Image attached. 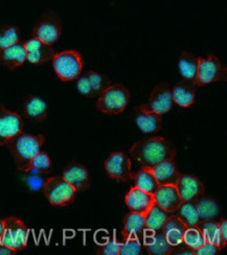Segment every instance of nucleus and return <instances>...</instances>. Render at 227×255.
<instances>
[{
	"mask_svg": "<svg viewBox=\"0 0 227 255\" xmlns=\"http://www.w3.org/2000/svg\"><path fill=\"white\" fill-rule=\"evenodd\" d=\"M129 153L142 166L152 167L167 159H174L176 147L166 138L155 136L135 142L129 148Z\"/></svg>",
	"mask_w": 227,
	"mask_h": 255,
	"instance_id": "1",
	"label": "nucleus"
},
{
	"mask_svg": "<svg viewBox=\"0 0 227 255\" xmlns=\"http://www.w3.org/2000/svg\"><path fill=\"white\" fill-rule=\"evenodd\" d=\"M45 141V137L42 134L31 135L21 131L19 134L9 139L5 144L18 171L26 172L27 167L40 151Z\"/></svg>",
	"mask_w": 227,
	"mask_h": 255,
	"instance_id": "2",
	"label": "nucleus"
},
{
	"mask_svg": "<svg viewBox=\"0 0 227 255\" xmlns=\"http://www.w3.org/2000/svg\"><path fill=\"white\" fill-rule=\"evenodd\" d=\"M52 67L57 77L63 82L77 80L82 73L84 60L79 51L74 49L64 50L52 58Z\"/></svg>",
	"mask_w": 227,
	"mask_h": 255,
	"instance_id": "3",
	"label": "nucleus"
},
{
	"mask_svg": "<svg viewBox=\"0 0 227 255\" xmlns=\"http://www.w3.org/2000/svg\"><path fill=\"white\" fill-rule=\"evenodd\" d=\"M129 90L122 84H115L106 89L96 101L95 107L100 112L108 115H118L127 108L130 103Z\"/></svg>",
	"mask_w": 227,
	"mask_h": 255,
	"instance_id": "4",
	"label": "nucleus"
},
{
	"mask_svg": "<svg viewBox=\"0 0 227 255\" xmlns=\"http://www.w3.org/2000/svg\"><path fill=\"white\" fill-rule=\"evenodd\" d=\"M42 189L49 203L56 207H67L71 205L77 196V191L63 176L48 178L43 183Z\"/></svg>",
	"mask_w": 227,
	"mask_h": 255,
	"instance_id": "5",
	"label": "nucleus"
},
{
	"mask_svg": "<svg viewBox=\"0 0 227 255\" xmlns=\"http://www.w3.org/2000/svg\"><path fill=\"white\" fill-rule=\"evenodd\" d=\"M62 27L63 23L59 14L55 10L49 9L39 17L31 30V36L44 43L52 45L60 39Z\"/></svg>",
	"mask_w": 227,
	"mask_h": 255,
	"instance_id": "6",
	"label": "nucleus"
},
{
	"mask_svg": "<svg viewBox=\"0 0 227 255\" xmlns=\"http://www.w3.org/2000/svg\"><path fill=\"white\" fill-rule=\"evenodd\" d=\"M198 72L195 79V86L202 87L214 82L227 81V68L218 57L209 55L208 57H198Z\"/></svg>",
	"mask_w": 227,
	"mask_h": 255,
	"instance_id": "7",
	"label": "nucleus"
},
{
	"mask_svg": "<svg viewBox=\"0 0 227 255\" xmlns=\"http://www.w3.org/2000/svg\"><path fill=\"white\" fill-rule=\"evenodd\" d=\"M3 222L1 244L15 251H21L27 247L28 229L24 223L17 217H7Z\"/></svg>",
	"mask_w": 227,
	"mask_h": 255,
	"instance_id": "8",
	"label": "nucleus"
},
{
	"mask_svg": "<svg viewBox=\"0 0 227 255\" xmlns=\"http://www.w3.org/2000/svg\"><path fill=\"white\" fill-rule=\"evenodd\" d=\"M105 171L111 179L120 182H130L133 180L131 171V159L123 152H114L104 163Z\"/></svg>",
	"mask_w": 227,
	"mask_h": 255,
	"instance_id": "9",
	"label": "nucleus"
},
{
	"mask_svg": "<svg viewBox=\"0 0 227 255\" xmlns=\"http://www.w3.org/2000/svg\"><path fill=\"white\" fill-rule=\"evenodd\" d=\"M23 130V121L21 116L9 111L0 105V146H3L9 139Z\"/></svg>",
	"mask_w": 227,
	"mask_h": 255,
	"instance_id": "10",
	"label": "nucleus"
},
{
	"mask_svg": "<svg viewBox=\"0 0 227 255\" xmlns=\"http://www.w3.org/2000/svg\"><path fill=\"white\" fill-rule=\"evenodd\" d=\"M63 178L77 193H84L91 186V178L88 169L77 161H71L64 167Z\"/></svg>",
	"mask_w": 227,
	"mask_h": 255,
	"instance_id": "11",
	"label": "nucleus"
},
{
	"mask_svg": "<svg viewBox=\"0 0 227 255\" xmlns=\"http://www.w3.org/2000/svg\"><path fill=\"white\" fill-rule=\"evenodd\" d=\"M173 103L170 86L167 83H160L153 88L146 106L150 111L164 115L173 108Z\"/></svg>",
	"mask_w": 227,
	"mask_h": 255,
	"instance_id": "12",
	"label": "nucleus"
},
{
	"mask_svg": "<svg viewBox=\"0 0 227 255\" xmlns=\"http://www.w3.org/2000/svg\"><path fill=\"white\" fill-rule=\"evenodd\" d=\"M182 202H195L205 194V186L200 180L193 175H180L175 184Z\"/></svg>",
	"mask_w": 227,
	"mask_h": 255,
	"instance_id": "13",
	"label": "nucleus"
},
{
	"mask_svg": "<svg viewBox=\"0 0 227 255\" xmlns=\"http://www.w3.org/2000/svg\"><path fill=\"white\" fill-rule=\"evenodd\" d=\"M132 118L136 124V126L142 130L144 133L152 134L157 133L161 129L162 118L161 115L150 111L146 104L140 105L139 107H135Z\"/></svg>",
	"mask_w": 227,
	"mask_h": 255,
	"instance_id": "14",
	"label": "nucleus"
},
{
	"mask_svg": "<svg viewBox=\"0 0 227 255\" xmlns=\"http://www.w3.org/2000/svg\"><path fill=\"white\" fill-rule=\"evenodd\" d=\"M26 51V60L35 65L47 63L55 57L56 52L51 45L44 43L39 39L31 38L23 44Z\"/></svg>",
	"mask_w": 227,
	"mask_h": 255,
	"instance_id": "15",
	"label": "nucleus"
},
{
	"mask_svg": "<svg viewBox=\"0 0 227 255\" xmlns=\"http://www.w3.org/2000/svg\"><path fill=\"white\" fill-rule=\"evenodd\" d=\"M125 202L130 211L142 215H146L151 207L155 204L154 195L149 194L136 186H133L128 191Z\"/></svg>",
	"mask_w": 227,
	"mask_h": 255,
	"instance_id": "16",
	"label": "nucleus"
},
{
	"mask_svg": "<svg viewBox=\"0 0 227 255\" xmlns=\"http://www.w3.org/2000/svg\"><path fill=\"white\" fill-rule=\"evenodd\" d=\"M154 200L156 205L169 214L175 212L182 203L175 185H159L154 194Z\"/></svg>",
	"mask_w": 227,
	"mask_h": 255,
	"instance_id": "17",
	"label": "nucleus"
},
{
	"mask_svg": "<svg viewBox=\"0 0 227 255\" xmlns=\"http://www.w3.org/2000/svg\"><path fill=\"white\" fill-rule=\"evenodd\" d=\"M22 113L30 123L40 124L47 119V105L37 95L29 94L24 100Z\"/></svg>",
	"mask_w": 227,
	"mask_h": 255,
	"instance_id": "18",
	"label": "nucleus"
},
{
	"mask_svg": "<svg viewBox=\"0 0 227 255\" xmlns=\"http://www.w3.org/2000/svg\"><path fill=\"white\" fill-rule=\"evenodd\" d=\"M143 247L150 255H169L171 252V245L165 238L161 230L151 231L146 230L142 239Z\"/></svg>",
	"mask_w": 227,
	"mask_h": 255,
	"instance_id": "19",
	"label": "nucleus"
},
{
	"mask_svg": "<svg viewBox=\"0 0 227 255\" xmlns=\"http://www.w3.org/2000/svg\"><path fill=\"white\" fill-rule=\"evenodd\" d=\"M200 221H220L222 215V207L219 202L212 196L203 194L195 201Z\"/></svg>",
	"mask_w": 227,
	"mask_h": 255,
	"instance_id": "20",
	"label": "nucleus"
},
{
	"mask_svg": "<svg viewBox=\"0 0 227 255\" xmlns=\"http://www.w3.org/2000/svg\"><path fill=\"white\" fill-rule=\"evenodd\" d=\"M159 185H175L180 177V172L174 159H167L151 167Z\"/></svg>",
	"mask_w": 227,
	"mask_h": 255,
	"instance_id": "21",
	"label": "nucleus"
},
{
	"mask_svg": "<svg viewBox=\"0 0 227 255\" xmlns=\"http://www.w3.org/2000/svg\"><path fill=\"white\" fill-rule=\"evenodd\" d=\"M171 91L173 102L182 108L191 107L196 100V86L192 81L183 79Z\"/></svg>",
	"mask_w": 227,
	"mask_h": 255,
	"instance_id": "22",
	"label": "nucleus"
},
{
	"mask_svg": "<svg viewBox=\"0 0 227 255\" xmlns=\"http://www.w3.org/2000/svg\"><path fill=\"white\" fill-rule=\"evenodd\" d=\"M26 61V51L23 44H14L0 50V63L8 70H15Z\"/></svg>",
	"mask_w": 227,
	"mask_h": 255,
	"instance_id": "23",
	"label": "nucleus"
},
{
	"mask_svg": "<svg viewBox=\"0 0 227 255\" xmlns=\"http://www.w3.org/2000/svg\"><path fill=\"white\" fill-rule=\"evenodd\" d=\"M186 229L187 226L183 224L182 221L177 216L170 215V217L161 228V232L164 233L165 238L171 246H176L182 243Z\"/></svg>",
	"mask_w": 227,
	"mask_h": 255,
	"instance_id": "24",
	"label": "nucleus"
},
{
	"mask_svg": "<svg viewBox=\"0 0 227 255\" xmlns=\"http://www.w3.org/2000/svg\"><path fill=\"white\" fill-rule=\"evenodd\" d=\"M147 230L145 215L130 211L124 219V237H134L142 241L145 231Z\"/></svg>",
	"mask_w": 227,
	"mask_h": 255,
	"instance_id": "25",
	"label": "nucleus"
},
{
	"mask_svg": "<svg viewBox=\"0 0 227 255\" xmlns=\"http://www.w3.org/2000/svg\"><path fill=\"white\" fill-rule=\"evenodd\" d=\"M198 57H195L191 52L183 50L178 61V69L183 79L195 82L198 72Z\"/></svg>",
	"mask_w": 227,
	"mask_h": 255,
	"instance_id": "26",
	"label": "nucleus"
},
{
	"mask_svg": "<svg viewBox=\"0 0 227 255\" xmlns=\"http://www.w3.org/2000/svg\"><path fill=\"white\" fill-rule=\"evenodd\" d=\"M133 180L135 183L134 186L152 195L155 194L159 186L151 167L143 166L137 173H133Z\"/></svg>",
	"mask_w": 227,
	"mask_h": 255,
	"instance_id": "27",
	"label": "nucleus"
},
{
	"mask_svg": "<svg viewBox=\"0 0 227 255\" xmlns=\"http://www.w3.org/2000/svg\"><path fill=\"white\" fill-rule=\"evenodd\" d=\"M197 227L201 230L205 242L212 243L220 249H224L226 247L227 244H225L222 239L217 221H200Z\"/></svg>",
	"mask_w": 227,
	"mask_h": 255,
	"instance_id": "28",
	"label": "nucleus"
},
{
	"mask_svg": "<svg viewBox=\"0 0 227 255\" xmlns=\"http://www.w3.org/2000/svg\"><path fill=\"white\" fill-rule=\"evenodd\" d=\"M170 217V214L164 209H161L158 205L154 204L151 209L145 215L146 227L151 231L161 230L162 226Z\"/></svg>",
	"mask_w": 227,
	"mask_h": 255,
	"instance_id": "29",
	"label": "nucleus"
},
{
	"mask_svg": "<svg viewBox=\"0 0 227 255\" xmlns=\"http://www.w3.org/2000/svg\"><path fill=\"white\" fill-rule=\"evenodd\" d=\"M175 212V216H177L187 227L197 226L200 222L195 202H182Z\"/></svg>",
	"mask_w": 227,
	"mask_h": 255,
	"instance_id": "30",
	"label": "nucleus"
},
{
	"mask_svg": "<svg viewBox=\"0 0 227 255\" xmlns=\"http://www.w3.org/2000/svg\"><path fill=\"white\" fill-rule=\"evenodd\" d=\"M86 77L89 82L90 88L93 94V98L100 97V95L111 86V81L105 74L95 72V71H87L85 72Z\"/></svg>",
	"mask_w": 227,
	"mask_h": 255,
	"instance_id": "31",
	"label": "nucleus"
},
{
	"mask_svg": "<svg viewBox=\"0 0 227 255\" xmlns=\"http://www.w3.org/2000/svg\"><path fill=\"white\" fill-rule=\"evenodd\" d=\"M20 29L15 25H0V50L19 43Z\"/></svg>",
	"mask_w": 227,
	"mask_h": 255,
	"instance_id": "32",
	"label": "nucleus"
},
{
	"mask_svg": "<svg viewBox=\"0 0 227 255\" xmlns=\"http://www.w3.org/2000/svg\"><path fill=\"white\" fill-rule=\"evenodd\" d=\"M52 169V163L48 154L44 151H40L34 158L31 159V161L27 167L28 172H37L40 174H48Z\"/></svg>",
	"mask_w": 227,
	"mask_h": 255,
	"instance_id": "33",
	"label": "nucleus"
},
{
	"mask_svg": "<svg viewBox=\"0 0 227 255\" xmlns=\"http://www.w3.org/2000/svg\"><path fill=\"white\" fill-rule=\"evenodd\" d=\"M182 243L186 244L187 246H189L194 251H196L205 243V239L201 230L197 226L187 227L185 235H183Z\"/></svg>",
	"mask_w": 227,
	"mask_h": 255,
	"instance_id": "34",
	"label": "nucleus"
},
{
	"mask_svg": "<svg viewBox=\"0 0 227 255\" xmlns=\"http://www.w3.org/2000/svg\"><path fill=\"white\" fill-rule=\"evenodd\" d=\"M142 253V241L134 237H124L120 245V255H140Z\"/></svg>",
	"mask_w": 227,
	"mask_h": 255,
	"instance_id": "35",
	"label": "nucleus"
},
{
	"mask_svg": "<svg viewBox=\"0 0 227 255\" xmlns=\"http://www.w3.org/2000/svg\"><path fill=\"white\" fill-rule=\"evenodd\" d=\"M121 242L115 237L105 244H100L95 247V252L99 255H120Z\"/></svg>",
	"mask_w": 227,
	"mask_h": 255,
	"instance_id": "36",
	"label": "nucleus"
},
{
	"mask_svg": "<svg viewBox=\"0 0 227 255\" xmlns=\"http://www.w3.org/2000/svg\"><path fill=\"white\" fill-rule=\"evenodd\" d=\"M222 249H220L218 246L214 245L212 243L205 242L203 245L195 251V255H218Z\"/></svg>",
	"mask_w": 227,
	"mask_h": 255,
	"instance_id": "37",
	"label": "nucleus"
},
{
	"mask_svg": "<svg viewBox=\"0 0 227 255\" xmlns=\"http://www.w3.org/2000/svg\"><path fill=\"white\" fill-rule=\"evenodd\" d=\"M170 254H185V255H195V251L193 249H191L189 246H187L186 244H179V245L176 246H172L171 247V252Z\"/></svg>",
	"mask_w": 227,
	"mask_h": 255,
	"instance_id": "38",
	"label": "nucleus"
},
{
	"mask_svg": "<svg viewBox=\"0 0 227 255\" xmlns=\"http://www.w3.org/2000/svg\"><path fill=\"white\" fill-rule=\"evenodd\" d=\"M218 224H219V229H220L222 239L224 243L227 244V221L225 219H221L220 221H218Z\"/></svg>",
	"mask_w": 227,
	"mask_h": 255,
	"instance_id": "39",
	"label": "nucleus"
},
{
	"mask_svg": "<svg viewBox=\"0 0 227 255\" xmlns=\"http://www.w3.org/2000/svg\"><path fill=\"white\" fill-rule=\"evenodd\" d=\"M17 251L10 249L6 246H4L3 244L0 243V255H15Z\"/></svg>",
	"mask_w": 227,
	"mask_h": 255,
	"instance_id": "40",
	"label": "nucleus"
},
{
	"mask_svg": "<svg viewBox=\"0 0 227 255\" xmlns=\"http://www.w3.org/2000/svg\"><path fill=\"white\" fill-rule=\"evenodd\" d=\"M2 232H3V222H2V220H0V242H1Z\"/></svg>",
	"mask_w": 227,
	"mask_h": 255,
	"instance_id": "41",
	"label": "nucleus"
}]
</instances>
